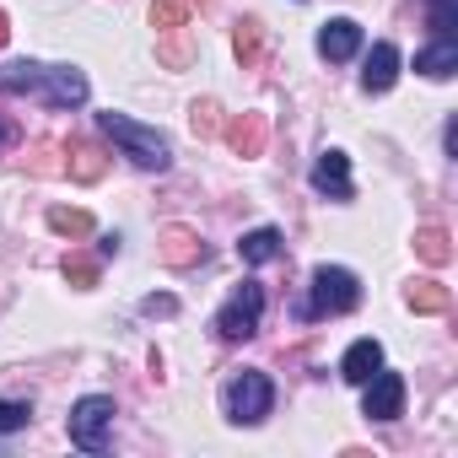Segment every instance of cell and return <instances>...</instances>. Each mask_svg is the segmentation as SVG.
<instances>
[{"label":"cell","mask_w":458,"mask_h":458,"mask_svg":"<svg viewBox=\"0 0 458 458\" xmlns=\"http://www.w3.org/2000/svg\"><path fill=\"white\" fill-rule=\"evenodd\" d=\"M98 130L135 162V167H146V173H162L167 162H173V151H167V140L157 135V130H146V124H135L130 114H98Z\"/></svg>","instance_id":"6da1fadb"},{"label":"cell","mask_w":458,"mask_h":458,"mask_svg":"<svg viewBox=\"0 0 458 458\" xmlns=\"http://www.w3.org/2000/svg\"><path fill=\"white\" fill-rule=\"evenodd\" d=\"M361 302V281L340 265H318L313 270V297L302 302V318H329V313H351Z\"/></svg>","instance_id":"7a4b0ae2"},{"label":"cell","mask_w":458,"mask_h":458,"mask_svg":"<svg viewBox=\"0 0 458 458\" xmlns=\"http://www.w3.org/2000/svg\"><path fill=\"white\" fill-rule=\"evenodd\" d=\"M108 431H114V399H108V394H87V399L71 410V442L87 447V453H103Z\"/></svg>","instance_id":"3957f363"},{"label":"cell","mask_w":458,"mask_h":458,"mask_svg":"<svg viewBox=\"0 0 458 458\" xmlns=\"http://www.w3.org/2000/svg\"><path fill=\"white\" fill-rule=\"evenodd\" d=\"M270 404H276V388H270L265 372H243V377H233V388H226V415H233L238 426L265 420Z\"/></svg>","instance_id":"277c9868"},{"label":"cell","mask_w":458,"mask_h":458,"mask_svg":"<svg viewBox=\"0 0 458 458\" xmlns=\"http://www.w3.org/2000/svg\"><path fill=\"white\" fill-rule=\"evenodd\" d=\"M259 313H265V292H259L254 281H243V286L233 292V302L216 313V335H221V340H249V335L259 329Z\"/></svg>","instance_id":"5b68a950"},{"label":"cell","mask_w":458,"mask_h":458,"mask_svg":"<svg viewBox=\"0 0 458 458\" xmlns=\"http://www.w3.org/2000/svg\"><path fill=\"white\" fill-rule=\"evenodd\" d=\"M33 92H38L49 108H81V103H87V76H81L76 65H44Z\"/></svg>","instance_id":"8992f818"},{"label":"cell","mask_w":458,"mask_h":458,"mask_svg":"<svg viewBox=\"0 0 458 458\" xmlns=\"http://www.w3.org/2000/svg\"><path fill=\"white\" fill-rule=\"evenodd\" d=\"M361 388H367V399H361V415L367 420H399V410H404V377L399 372H383L377 367Z\"/></svg>","instance_id":"52a82bcc"},{"label":"cell","mask_w":458,"mask_h":458,"mask_svg":"<svg viewBox=\"0 0 458 458\" xmlns=\"http://www.w3.org/2000/svg\"><path fill=\"white\" fill-rule=\"evenodd\" d=\"M226 146H233L238 157H265V140H270V119L265 114H233L221 124Z\"/></svg>","instance_id":"ba28073f"},{"label":"cell","mask_w":458,"mask_h":458,"mask_svg":"<svg viewBox=\"0 0 458 458\" xmlns=\"http://www.w3.org/2000/svg\"><path fill=\"white\" fill-rule=\"evenodd\" d=\"M157 254H162V265L189 270V265H199V259H205V243H199V233H189V226H162Z\"/></svg>","instance_id":"9c48e42d"},{"label":"cell","mask_w":458,"mask_h":458,"mask_svg":"<svg viewBox=\"0 0 458 458\" xmlns=\"http://www.w3.org/2000/svg\"><path fill=\"white\" fill-rule=\"evenodd\" d=\"M313 189L329 194V199H351V194H356V189H351V157H345V151H324V157L313 162Z\"/></svg>","instance_id":"30bf717a"},{"label":"cell","mask_w":458,"mask_h":458,"mask_svg":"<svg viewBox=\"0 0 458 458\" xmlns=\"http://www.w3.org/2000/svg\"><path fill=\"white\" fill-rule=\"evenodd\" d=\"M356 49H361V28H356L351 17H335V22L318 28V55H324V60L340 65V60H351Z\"/></svg>","instance_id":"8fae6325"},{"label":"cell","mask_w":458,"mask_h":458,"mask_svg":"<svg viewBox=\"0 0 458 458\" xmlns=\"http://www.w3.org/2000/svg\"><path fill=\"white\" fill-rule=\"evenodd\" d=\"M399 81V49L383 38V44H372V55H367V71H361V87L367 92H388Z\"/></svg>","instance_id":"7c38bea8"},{"label":"cell","mask_w":458,"mask_h":458,"mask_svg":"<svg viewBox=\"0 0 458 458\" xmlns=\"http://www.w3.org/2000/svg\"><path fill=\"white\" fill-rule=\"evenodd\" d=\"M103 167H108L103 146H92V140H71V146H65V173H71V178L98 183V178H103Z\"/></svg>","instance_id":"4fadbf2b"},{"label":"cell","mask_w":458,"mask_h":458,"mask_svg":"<svg viewBox=\"0 0 458 458\" xmlns=\"http://www.w3.org/2000/svg\"><path fill=\"white\" fill-rule=\"evenodd\" d=\"M377 367H383V345H377V340H356V345L345 351V361H340V377H345V383H367Z\"/></svg>","instance_id":"5bb4252c"},{"label":"cell","mask_w":458,"mask_h":458,"mask_svg":"<svg viewBox=\"0 0 458 458\" xmlns=\"http://www.w3.org/2000/svg\"><path fill=\"white\" fill-rule=\"evenodd\" d=\"M415 71H420V76H431V81H447V76L458 71V44H453V38H437L431 49H420V55H415Z\"/></svg>","instance_id":"9a60e30c"},{"label":"cell","mask_w":458,"mask_h":458,"mask_svg":"<svg viewBox=\"0 0 458 458\" xmlns=\"http://www.w3.org/2000/svg\"><path fill=\"white\" fill-rule=\"evenodd\" d=\"M238 254H243V265H270V259H281V233L276 226H254L238 243Z\"/></svg>","instance_id":"2e32d148"},{"label":"cell","mask_w":458,"mask_h":458,"mask_svg":"<svg viewBox=\"0 0 458 458\" xmlns=\"http://www.w3.org/2000/svg\"><path fill=\"white\" fill-rule=\"evenodd\" d=\"M404 302H410V313H447V308H453V292H447L442 281H415V286L404 292Z\"/></svg>","instance_id":"e0dca14e"},{"label":"cell","mask_w":458,"mask_h":458,"mask_svg":"<svg viewBox=\"0 0 458 458\" xmlns=\"http://www.w3.org/2000/svg\"><path fill=\"white\" fill-rule=\"evenodd\" d=\"M415 254L426 265H447L453 259V238L442 233V226H420V233H415Z\"/></svg>","instance_id":"ac0fdd59"},{"label":"cell","mask_w":458,"mask_h":458,"mask_svg":"<svg viewBox=\"0 0 458 458\" xmlns=\"http://www.w3.org/2000/svg\"><path fill=\"white\" fill-rule=\"evenodd\" d=\"M49 226L60 238H87L92 233V216L87 210H71V205H49Z\"/></svg>","instance_id":"d6986e66"},{"label":"cell","mask_w":458,"mask_h":458,"mask_svg":"<svg viewBox=\"0 0 458 458\" xmlns=\"http://www.w3.org/2000/svg\"><path fill=\"white\" fill-rule=\"evenodd\" d=\"M38 71L33 60H12V65H0V92H33L38 87Z\"/></svg>","instance_id":"ffe728a7"},{"label":"cell","mask_w":458,"mask_h":458,"mask_svg":"<svg viewBox=\"0 0 458 458\" xmlns=\"http://www.w3.org/2000/svg\"><path fill=\"white\" fill-rule=\"evenodd\" d=\"M189 22V0H151V28L157 33H178Z\"/></svg>","instance_id":"44dd1931"},{"label":"cell","mask_w":458,"mask_h":458,"mask_svg":"<svg viewBox=\"0 0 458 458\" xmlns=\"http://www.w3.org/2000/svg\"><path fill=\"white\" fill-rule=\"evenodd\" d=\"M233 49H238V60H243V65H254V60H259V49H265V28H259L254 17H243V22H238V33H233Z\"/></svg>","instance_id":"7402d4cb"},{"label":"cell","mask_w":458,"mask_h":458,"mask_svg":"<svg viewBox=\"0 0 458 458\" xmlns=\"http://www.w3.org/2000/svg\"><path fill=\"white\" fill-rule=\"evenodd\" d=\"M65 281L71 286H98V259H87V254H65Z\"/></svg>","instance_id":"603a6c76"},{"label":"cell","mask_w":458,"mask_h":458,"mask_svg":"<svg viewBox=\"0 0 458 458\" xmlns=\"http://www.w3.org/2000/svg\"><path fill=\"white\" fill-rule=\"evenodd\" d=\"M216 114H221V108H216V103H210V98H205V103H194V108H189V124H194V135H199V140H210V135H216V130H221V119H216Z\"/></svg>","instance_id":"cb8c5ba5"},{"label":"cell","mask_w":458,"mask_h":458,"mask_svg":"<svg viewBox=\"0 0 458 458\" xmlns=\"http://www.w3.org/2000/svg\"><path fill=\"white\" fill-rule=\"evenodd\" d=\"M453 28H458V6H453V0H431V33L453 38Z\"/></svg>","instance_id":"d4e9b609"},{"label":"cell","mask_w":458,"mask_h":458,"mask_svg":"<svg viewBox=\"0 0 458 458\" xmlns=\"http://www.w3.org/2000/svg\"><path fill=\"white\" fill-rule=\"evenodd\" d=\"M28 415H33V410H28L22 399H0V431H22Z\"/></svg>","instance_id":"484cf974"},{"label":"cell","mask_w":458,"mask_h":458,"mask_svg":"<svg viewBox=\"0 0 458 458\" xmlns=\"http://www.w3.org/2000/svg\"><path fill=\"white\" fill-rule=\"evenodd\" d=\"M140 313H151V318H173V313H178V302H173V297H146V302H140Z\"/></svg>","instance_id":"4316f807"},{"label":"cell","mask_w":458,"mask_h":458,"mask_svg":"<svg viewBox=\"0 0 458 458\" xmlns=\"http://www.w3.org/2000/svg\"><path fill=\"white\" fill-rule=\"evenodd\" d=\"M162 65H189V49H183V44H167V49H162Z\"/></svg>","instance_id":"83f0119b"},{"label":"cell","mask_w":458,"mask_h":458,"mask_svg":"<svg viewBox=\"0 0 458 458\" xmlns=\"http://www.w3.org/2000/svg\"><path fill=\"white\" fill-rule=\"evenodd\" d=\"M6 38H12V22H6V12H0V49H6Z\"/></svg>","instance_id":"f1b7e54d"},{"label":"cell","mask_w":458,"mask_h":458,"mask_svg":"<svg viewBox=\"0 0 458 458\" xmlns=\"http://www.w3.org/2000/svg\"><path fill=\"white\" fill-rule=\"evenodd\" d=\"M194 6H216V0H194Z\"/></svg>","instance_id":"f546056e"},{"label":"cell","mask_w":458,"mask_h":458,"mask_svg":"<svg viewBox=\"0 0 458 458\" xmlns=\"http://www.w3.org/2000/svg\"><path fill=\"white\" fill-rule=\"evenodd\" d=\"M0 140H6V130H0Z\"/></svg>","instance_id":"4dcf8cb0"}]
</instances>
